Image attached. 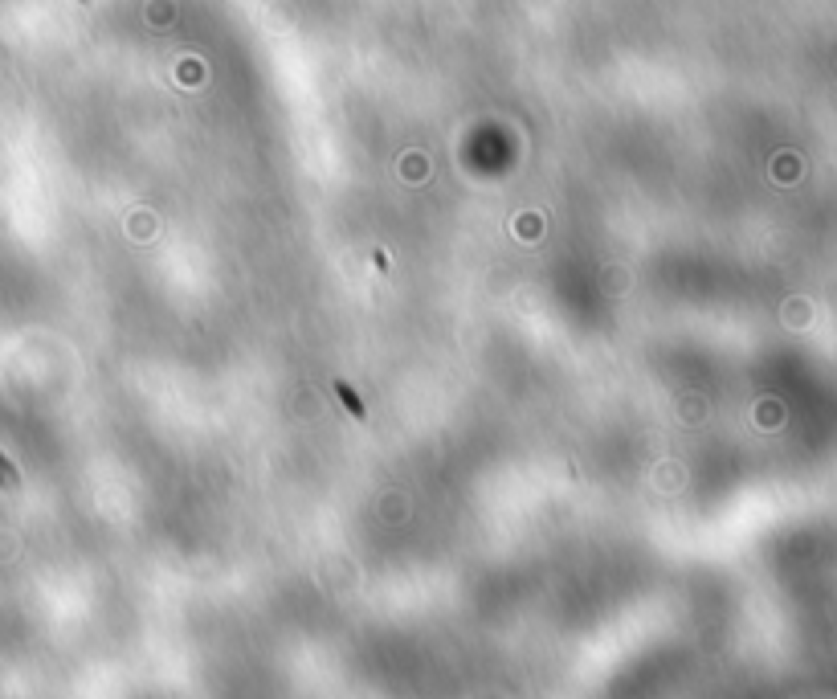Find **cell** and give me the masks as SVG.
<instances>
[{"mask_svg": "<svg viewBox=\"0 0 837 699\" xmlns=\"http://www.w3.org/2000/svg\"><path fill=\"white\" fill-rule=\"evenodd\" d=\"M335 393H339V401L351 409V417H364V405H359V397L351 393V385H347V380H335Z\"/></svg>", "mask_w": 837, "mask_h": 699, "instance_id": "obj_1", "label": "cell"}, {"mask_svg": "<svg viewBox=\"0 0 837 699\" xmlns=\"http://www.w3.org/2000/svg\"><path fill=\"white\" fill-rule=\"evenodd\" d=\"M12 483H16V470H12V466L0 458V487H12Z\"/></svg>", "mask_w": 837, "mask_h": 699, "instance_id": "obj_2", "label": "cell"}]
</instances>
